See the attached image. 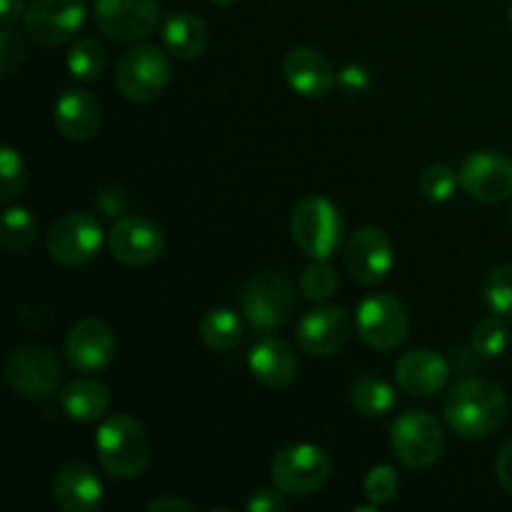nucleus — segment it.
I'll use <instances>...</instances> for the list:
<instances>
[{"label": "nucleus", "mask_w": 512, "mask_h": 512, "mask_svg": "<svg viewBox=\"0 0 512 512\" xmlns=\"http://www.w3.org/2000/svg\"><path fill=\"white\" fill-rule=\"evenodd\" d=\"M510 413L505 390L485 378H463L445 393L443 418L460 438L480 440L498 433Z\"/></svg>", "instance_id": "nucleus-1"}, {"label": "nucleus", "mask_w": 512, "mask_h": 512, "mask_svg": "<svg viewBox=\"0 0 512 512\" xmlns=\"http://www.w3.org/2000/svg\"><path fill=\"white\" fill-rule=\"evenodd\" d=\"M100 468L115 480H133L148 470L150 440L143 425L128 413L105 415L95 433Z\"/></svg>", "instance_id": "nucleus-2"}, {"label": "nucleus", "mask_w": 512, "mask_h": 512, "mask_svg": "<svg viewBox=\"0 0 512 512\" xmlns=\"http://www.w3.org/2000/svg\"><path fill=\"white\" fill-rule=\"evenodd\" d=\"M173 78L168 50L138 43L120 55L115 65V88L130 103H150L168 90Z\"/></svg>", "instance_id": "nucleus-3"}, {"label": "nucleus", "mask_w": 512, "mask_h": 512, "mask_svg": "<svg viewBox=\"0 0 512 512\" xmlns=\"http://www.w3.org/2000/svg\"><path fill=\"white\" fill-rule=\"evenodd\" d=\"M343 215L333 200L310 195L293 208L290 233L295 245L313 260H330L343 243Z\"/></svg>", "instance_id": "nucleus-4"}, {"label": "nucleus", "mask_w": 512, "mask_h": 512, "mask_svg": "<svg viewBox=\"0 0 512 512\" xmlns=\"http://www.w3.org/2000/svg\"><path fill=\"white\" fill-rule=\"evenodd\" d=\"M390 448L405 468H433L445 450V430L428 410H408L390 425Z\"/></svg>", "instance_id": "nucleus-5"}, {"label": "nucleus", "mask_w": 512, "mask_h": 512, "mask_svg": "<svg viewBox=\"0 0 512 512\" xmlns=\"http://www.w3.org/2000/svg\"><path fill=\"white\" fill-rule=\"evenodd\" d=\"M238 303L240 313L253 328L275 330L295 310V285L288 275L275 270L255 273L240 288Z\"/></svg>", "instance_id": "nucleus-6"}, {"label": "nucleus", "mask_w": 512, "mask_h": 512, "mask_svg": "<svg viewBox=\"0 0 512 512\" xmlns=\"http://www.w3.org/2000/svg\"><path fill=\"white\" fill-rule=\"evenodd\" d=\"M330 473H333V460L320 445L313 443L285 445L275 453L270 465L275 488L295 498L318 493L330 480Z\"/></svg>", "instance_id": "nucleus-7"}, {"label": "nucleus", "mask_w": 512, "mask_h": 512, "mask_svg": "<svg viewBox=\"0 0 512 512\" xmlns=\"http://www.w3.org/2000/svg\"><path fill=\"white\" fill-rule=\"evenodd\" d=\"M355 330L368 348L390 353L408 340L410 320L393 293H370L355 310Z\"/></svg>", "instance_id": "nucleus-8"}, {"label": "nucleus", "mask_w": 512, "mask_h": 512, "mask_svg": "<svg viewBox=\"0 0 512 512\" xmlns=\"http://www.w3.org/2000/svg\"><path fill=\"white\" fill-rule=\"evenodd\" d=\"M60 378L63 370L58 355L43 345H25L5 360V383L25 400H48L58 393Z\"/></svg>", "instance_id": "nucleus-9"}, {"label": "nucleus", "mask_w": 512, "mask_h": 512, "mask_svg": "<svg viewBox=\"0 0 512 512\" xmlns=\"http://www.w3.org/2000/svg\"><path fill=\"white\" fill-rule=\"evenodd\" d=\"M48 255L63 268H80L103 248V225L93 213H68L53 223L45 240Z\"/></svg>", "instance_id": "nucleus-10"}, {"label": "nucleus", "mask_w": 512, "mask_h": 512, "mask_svg": "<svg viewBox=\"0 0 512 512\" xmlns=\"http://www.w3.org/2000/svg\"><path fill=\"white\" fill-rule=\"evenodd\" d=\"M95 25L113 43H140L160 25V0H95Z\"/></svg>", "instance_id": "nucleus-11"}, {"label": "nucleus", "mask_w": 512, "mask_h": 512, "mask_svg": "<svg viewBox=\"0 0 512 512\" xmlns=\"http://www.w3.org/2000/svg\"><path fill=\"white\" fill-rule=\"evenodd\" d=\"M343 260L345 270H348L355 283L365 285V288H375L393 270L395 248L383 228L365 225V228L355 230L350 235L343 250Z\"/></svg>", "instance_id": "nucleus-12"}, {"label": "nucleus", "mask_w": 512, "mask_h": 512, "mask_svg": "<svg viewBox=\"0 0 512 512\" xmlns=\"http://www.w3.org/2000/svg\"><path fill=\"white\" fill-rule=\"evenodd\" d=\"M460 188L480 203H505L512 198V160L498 150H475L460 163Z\"/></svg>", "instance_id": "nucleus-13"}, {"label": "nucleus", "mask_w": 512, "mask_h": 512, "mask_svg": "<svg viewBox=\"0 0 512 512\" xmlns=\"http://www.w3.org/2000/svg\"><path fill=\"white\" fill-rule=\"evenodd\" d=\"M85 13V0H33L23 18L25 33L33 43L58 48L83 28Z\"/></svg>", "instance_id": "nucleus-14"}, {"label": "nucleus", "mask_w": 512, "mask_h": 512, "mask_svg": "<svg viewBox=\"0 0 512 512\" xmlns=\"http://www.w3.org/2000/svg\"><path fill=\"white\" fill-rule=\"evenodd\" d=\"M110 253L128 268H148L165 253V233L155 220L143 215H123L108 235Z\"/></svg>", "instance_id": "nucleus-15"}, {"label": "nucleus", "mask_w": 512, "mask_h": 512, "mask_svg": "<svg viewBox=\"0 0 512 512\" xmlns=\"http://www.w3.org/2000/svg\"><path fill=\"white\" fill-rule=\"evenodd\" d=\"M65 360L85 375L103 373L115 358V335L103 320L83 318L65 333Z\"/></svg>", "instance_id": "nucleus-16"}, {"label": "nucleus", "mask_w": 512, "mask_h": 512, "mask_svg": "<svg viewBox=\"0 0 512 512\" xmlns=\"http://www.w3.org/2000/svg\"><path fill=\"white\" fill-rule=\"evenodd\" d=\"M295 335L305 353L315 355V358H330L348 345L350 335H353V323H350L345 308L320 305L300 318Z\"/></svg>", "instance_id": "nucleus-17"}, {"label": "nucleus", "mask_w": 512, "mask_h": 512, "mask_svg": "<svg viewBox=\"0 0 512 512\" xmlns=\"http://www.w3.org/2000/svg\"><path fill=\"white\" fill-rule=\"evenodd\" d=\"M283 75L295 93L310 100L325 98L338 85V73L330 60L310 45H295L285 53Z\"/></svg>", "instance_id": "nucleus-18"}, {"label": "nucleus", "mask_w": 512, "mask_h": 512, "mask_svg": "<svg viewBox=\"0 0 512 512\" xmlns=\"http://www.w3.org/2000/svg\"><path fill=\"white\" fill-rule=\"evenodd\" d=\"M55 505L65 512H93L103 505V480L88 463H65L55 470L50 485Z\"/></svg>", "instance_id": "nucleus-19"}, {"label": "nucleus", "mask_w": 512, "mask_h": 512, "mask_svg": "<svg viewBox=\"0 0 512 512\" xmlns=\"http://www.w3.org/2000/svg\"><path fill=\"white\" fill-rule=\"evenodd\" d=\"M395 380L400 390L413 398H433L443 393L450 380V365L440 353L430 348H415L400 355L395 363Z\"/></svg>", "instance_id": "nucleus-20"}, {"label": "nucleus", "mask_w": 512, "mask_h": 512, "mask_svg": "<svg viewBox=\"0 0 512 512\" xmlns=\"http://www.w3.org/2000/svg\"><path fill=\"white\" fill-rule=\"evenodd\" d=\"M248 368L265 388H285L298 375V355L288 340L278 335H263L250 348Z\"/></svg>", "instance_id": "nucleus-21"}, {"label": "nucleus", "mask_w": 512, "mask_h": 512, "mask_svg": "<svg viewBox=\"0 0 512 512\" xmlns=\"http://www.w3.org/2000/svg\"><path fill=\"white\" fill-rule=\"evenodd\" d=\"M53 123L63 138L73 143L90 140L103 123V108L90 90L70 88L55 100Z\"/></svg>", "instance_id": "nucleus-22"}, {"label": "nucleus", "mask_w": 512, "mask_h": 512, "mask_svg": "<svg viewBox=\"0 0 512 512\" xmlns=\"http://www.w3.org/2000/svg\"><path fill=\"white\" fill-rule=\"evenodd\" d=\"M60 408L75 423H98L108 415L110 393L100 380L75 378L60 390Z\"/></svg>", "instance_id": "nucleus-23"}, {"label": "nucleus", "mask_w": 512, "mask_h": 512, "mask_svg": "<svg viewBox=\"0 0 512 512\" xmlns=\"http://www.w3.org/2000/svg\"><path fill=\"white\" fill-rule=\"evenodd\" d=\"M208 28L190 10H175L163 20V48L180 60H193L205 53Z\"/></svg>", "instance_id": "nucleus-24"}, {"label": "nucleus", "mask_w": 512, "mask_h": 512, "mask_svg": "<svg viewBox=\"0 0 512 512\" xmlns=\"http://www.w3.org/2000/svg\"><path fill=\"white\" fill-rule=\"evenodd\" d=\"M350 403L365 418H385L398 405V390L380 375H360L350 388Z\"/></svg>", "instance_id": "nucleus-25"}, {"label": "nucleus", "mask_w": 512, "mask_h": 512, "mask_svg": "<svg viewBox=\"0 0 512 512\" xmlns=\"http://www.w3.org/2000/svg\"><path fill=\"white\" fill-rule=\"evenodd\" d=\"M200 340L215 353H228L243 340V320L230 308H210L198 323Z\"/></svg>", "instance_id": "nucleus-26"}, {"label": "nucleus", "mask_w": 512, "mask_h": 512, "mask_svg": "<svg viewBox=\"0 0 512 512\" xmlns=\"http://www.w3.org/2000/svg\"><path fill=\"white\" fill-rule=\"evenodd\" d=\"M105 65H108V53L105 45L98 38H80L70 45L68 55H65V68L75 80H98L103 75Z\"/></svg>", "instance_id": "nucleus-27"}, {"label": "nucleus", "mask_w": 512, "mask_h": 512, "mask_svg": "<svg viewBox=\"0 0 512 512\" xmlns=\"http://www.w3.org/2000/svg\"><path fill=\"white\" fill-rule=\"evenodd\" d=\"M38 240V220L23 205H15L3 213V233H0V243L8 253L23 255Z\"/></svg>", "instance_id": "nucleus-28"}, {"label": "nucleus", "mask_w": 512, "mask_h": 512, "mask_svg": "<svg viewBox=\"0 0 512 512\" xmlns=\"http://www.w3.org/2000/svg\"><path fill=\"white\" fill-rule=\"evenodd\" d=\"M460 185L458 170L450 168L448 163H430L418 175V190L425 200L430 203H448L455 198Z\"/></svg>", "instance_id": "nucleus-29"}, {"label": "nucleus", "mask_w": 512, "mask_h": 512, "mask_svg": "<svg viewBox=\"0 0 512 512\" xmlns=\"http://www.w3.org/2000/svg\"><path fill=\"white\" fill-rule=\"evenodd\" d=\"M483 303L498 318L512 320V265H498L485 275Z\"/></svg>", "instance_id": "nucleus-30"}, {"label": "nucleus", "mask_w": 512, "mask_h": 512, "mask_svg": "<svg viewBox=\"0 0 512 512\" xmlns=\"http://www.w3.org/2000/svg\"><path fill=\"white\" fill-rule=\"evenodd\" d=\"M340 278L335 273L333 265L328 260H313L310 265H305V270L300 273V293L310 303H323L330 300L338 290Z\"/></svg>", "instance_id": "nucleus-31"}, {"label": "nucleus", "mask_w": 512, "mask_h": 512, "mask_svg": "<svg viewBox=\"0 0 512 512\" xmlns=\"http://www.w3.org/2000/svg\"><path fill=\"white\" fill-rule=\"evenodd\" d=\"M510 343V330L508 325L503 323V318H485L475 325L473 338H470V345H473V353L480 355L485 360H495L500 355H505Z\"/></svg>", "instance_id": "nucleus-32"}, {"label": "nucleus", "mask_w": 512, "mask_h": 512, "mask_svg": "<svg viewBox=\"0 0 512 512\" xmlns=\"http://www.w3.org/2000/svg\"><path fill=\"white\" fill-rule=\"evenodd\" d=\"M400 493V478L398 470L393 465H373L363 478V495L370 505L380 508L395 500Z\"/></svg>", "instance_id": "nucleus-33"}, {"label": "nucleus", "mask_w": 512, "mask_h": 512, "mask_svg": "<svg viewBox=\"0 0 512 512\" xmlns=\"http://www.w3.org/2000/svg\"><path fill=\"white\" fill-rule=\"evenodd\" d=\"M25 178L28 173H25V160L20 150H15L13 145H3L0 150V183H3L0 200L10 203L13 198H18L25 188Z\"/></svg>", "instance_id": "nucleus-34"}, {"label": "nucleus", "mask_w": 512, "mask_h": 512, "mask_svg": "<svg viewBox=\"0 0 512 512\" xmlns=\"http://www.w3.org/2000/svg\"><path fill=\"white\" fill-rule=\"evenodd\" d=\"M25 55H28L25 40L15 30H10V25H3V33H0V73L10 78L23 65Z\"/></svg>", "instance_id": "nucleus-35"}, {"label": "nucleus", "mask_w": 512, "mask_h": 512, "mask_svg": "<svg viewBox=\"0 0 512 512\" xmlns=\"http://www.w3.org/2000/svg\"><path fill=\"white\" fill-rule=\"evenodd\" d=\"M248 512H285L288 510V500L280 488H260L250 495Z\"/></svg>", "instance_id": "nucleus-36"}, {"label": "nucleus", "mask_w": 512, "mask_h": 512, "mask_svg": "<svg viewBox=\"0 0 512 512\" xmlns=\"http://www.w3.org/2000/svg\"><path fill=\"white\" fill-rule=\"evenodd\" d=\"M338 85L343 93L348 95H363L370 88V73L365 65L360 63H348L338 73Z\"/></svg>", "instance_id": "nucleus-37"}, {"label": "nucleus", "mask_w": 512, "mask_h": 512, "mask_svg": "<svg viewBox=\"0 0 512 512\" xmlns=\"http://www.w3.org/2000/svg\"><path fill=\"white\" fill-rule=\"evenodd\" d=\"M495 475H498V483L503 485L505 493L512 495V440L498 453V460H495Z\"/></svg>", "instance_id": "nucleus-38"}, {"label": "nucleus", "mask_w": 512, "mask_h": 512, "mask_svg": "<svg viewBox=\"0 0 512 512\" xmlns=\"http://www.w3.org/2000/svg\"><path fill=\"white\" fill-rule=\"evenodd\" d=\"M193 512L195 505L188 503L183 498H175V495H163V498H155L153 503L145 508V512Z\"/></svg>", "instance_id": "nucleus-39"}, {"label": "nucleus", "mask_w": 512, "mask_h": 512, "mask_svg": "<svg viewBox=\"0 0 512 512\" xmlns=\"http://www.w3.org/2000/svg\"><path fill=\"white\" fill-rule=\"evenodd\" d=\"M25 0H0V23L13 25L15 20L25 18Z\"/></svg>", "instance_id": "nucleus-40"}, {"label": "nucleus", "mask_w": 512, "mask_h": 512, "mask_svg": "<svg viewBox=\"0 0 512 512\" xmlns=\"http://www.w3.org/2000/svg\"><path fill=\"white\" fill-rule=\"evenodd\" d=\"M210 3H213V5H233L235 0H210Z\"/></svg>", "instance_id": "nucleus-41"}, {"label": "nucleus", "mask_w": 512, "mask_h": 512, "mask_svg": "<svg viewBox=\"0 0 512 512\" xmlns=\"http://www.w3.org/2000/svg\"><path fill=\"white\" fill-rule=\"evenodd\" d=\"M508 20H510V25H512V3H510V10H508Z\"/></svg>", "instance_id": "nucleus-42"}, {"label": "nucleus", "mask_w": 512, "mask_h": 512, "mask_svg": "<svg viewBox=\"0 0 512 512\" xmlns=\"http://www.w3.org/2000/svg\"><path fill=\"white\" fill-rule=\"evenodd\" d=\"M510 223H512V208H510Z\"/></svg>", "instance_id": "nucleus-43"}]
</instances>
